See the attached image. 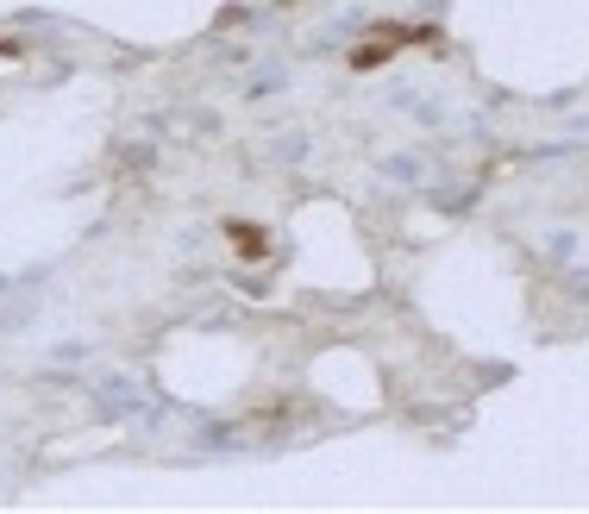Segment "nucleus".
Here are the masks:
<instances>
[{
  "mask_svg": "<svg viewBox=\"0 0 589 514\" xmlns=\"http://www.w3.org/2000/svg\"><path fill=\"white\" fill-rule=\"evenodd\" d=\"M389 51H395L389 38H376V44H358V51H351V69H383V63H389Z\"/></svg>",
  "mask_w": 589,
  "mask_h": 514,
  "instance_id": "nucleus-2",
  "label": "nucleus"
},
{
  "mask_svg": "<svg viewBox=\"0 0 589 514\" xmlns=\"http://www.w3.org/2000/svg\"><path fill=\"white\" fill-rule=\"evenodd\" d=\"M226 239L239 245L245 257H264V251H270V232H264V226H251V220H226Z\"/></svg>",
  "mask_w": 589,
  "mask_h": 514,
  "instance_id": "nucleus-1",
  "label": "nucleus"
}]
</instances>
